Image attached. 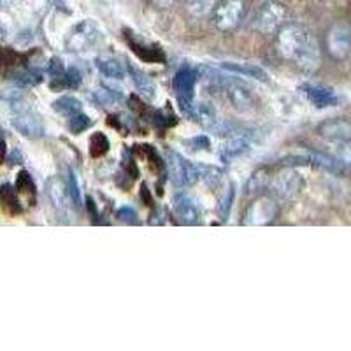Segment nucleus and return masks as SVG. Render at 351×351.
Here are the masks:
<instances>
[{"instance_id": "4468645a", "label": "nucleus", "mask_w": 351, "mask_h": 351, "mask_svg": "<svg viewBox=\"0 0 351 351\" xmlns=\"http://www.w3.org/2000/svg\"><path fill=\"white\" fill-rule=\"evenodd\" d=\"M125 40L130 46V49L139 56L141 60L146 64H165V53L158 44L146 43L139 36L130 32H125Z\"/></svg>"}, {"instance_id": "20e7f679", "label": "nucleus", "mask_w": 351, "mask_h": 351, "mask_svg": "<svg viewBox=\"0 0 351 351\" xmlns=\"http://www.w3.org/2000/svg\"><path fill=\"white\" fill-rule=\"evenodd\" d=\"M199 80V69H193L190 65H184L174 74L172 80V88L178 97L180 108L188 118H192L193 109H195V100H193V92H195V84Z\"/></svg>"}, {"instance_id": "39448f33", "label": "nucleus", "mask_w": 351, "mask_h": 351, "mask_svg": "<svg viewBox=\"0 0 351 351\" xmlns=\"http://www.w3.org/2000/svg\"><path fill=\"white\" fill-rule=\"evenodd\" d=\"M300 188H302V176L291 167L269 178L267 190H271V195L278 202L291 200L300 192Z\"/></svg>"}, {"instance_id": "5701e85b", "label": "nucleus", "mask_w": 351, "mask_h": 351, "mask_svg": "<svg viewBox=\"0 0 351 351\" xmlns=\"http://www.w3.org/2000/svg\"><path fill=\"white\" fill-rule=\"evenodd\" d=\"M9 81L16 88L27 90V88H34L43 81V72L37 71V69H21V71L12 72Z\"/></svg>"}, {"instance_id": "c85d7f7f", "label": "nucleus", "mask_w": 351, "mask_h": 351, "mask_svg": "<svg viewBox=\"0 0 351 351\" xmlns=\"http://www.w3.org/2000/svg\"><path fill=\"white\" fill-rule=\"evenodd\" d=\"M90 127H92V118L88 114H83V112H77V114L71 116L67 121L69 132L74 134V136H80V134H83Z\"/></svg>"}, {"instance_id": "6ab92c4d", "label": "nucleus", "mask_w": 351, "mask_h": 351, "mask_svg": "<svg viewBox=\"0 0 351 351\" xmlns=\"http://www.w3.org/2000/svg\"><path fill=\"white\" fill-rule=\"evenodd\" d=\"M307 162L309 165H315V167L324 169L327 172H341L344 169V164L339 158H335L332 153L325 152H316V149H311V152H306Z\"/></svg>"}, {"instance_id": "f257e3e1", "label": "nucleus", "mask_w": 351, "mask_h": 351, "mask_svg": "<svg viewBox=\"0 0 351 351\" xmlns=\"http://www.w3.org/2000/svg\"><path fill=\"white\" fill-rule=\"evenodd\" d=\"M276 48L281 58L291 62L306 72L319 67L322 51L313 34L297 23H285L276 36Z\"/></svg>"}, {"instance_id": "412c9836", "label": "nucleus", "mask_w": 351, "mask_h": 351, "mask_svg": "<svg viewBox=\"0 0 351 351\" xmlns=\"http://www.w3.org/2000/svg\"><path fill=\"white\" fill-rule=\"evenodd\" d=\"M192 120L199 121L200 125H204V127L209 128V130L213 132H215V128L219 125L218 112H216V109L213 108V104H209V102H197L195 109H193Z\"/></svg>"}, {"instance_id": "a211bd4d", "label": "nucleus", "mask_w": 351, "mask_h": 351, "mask_svg": "<svg viewBox=\"0 0 351 351\" xmlns=\"http://www.w3.org/2000/svg\"><path fill=\"white\" fill-rule=\"evenodd\" d=\"M250 141L246 139L244 136H234L223 144V148L219 152V158L223 164H232L234 160L239 158V156L246 155L250 152Z\"/></svg>"}, {"instance_id": "c9c22d12", "label": "nucleus", "mask_w": 351, "mask_h": 351, "mask_svg": "<svg viewBox=\"0 0 351 351\" xmlns=\"http://www.w3.org/2000/svg\"><path fill=\"white\" fill-rule=\"evenodd\" d=\"M116 219H118L120 223H127V225H137V223H139L136 209L128 208V206H123V208H120L118 211H116Z\"/></svg>"}, {"instance_id": "c756f323", "label": "nucleus", "mask_w": 351, "mask_h": 351, "mask_svg": "<svg viewBox=\"0 0 351 351\" xmlns=\"http://www.w3.org/2000/svg\"><path fill=\"white\" fill-rule=\"evenodd\" d=\"M234 199H236V186H234V184H228V188L225 190L223 197H221V200H219V206H218V215H219V218L223 219V221H227L228 216H230Z\"/></svg>"}, {"instance_id": "2f4dec72", "label": "nucleus", "mask_w": 351, "mask_h": 351, "mask_svg": "<svg viewBox=\"0 0 351 351\" xmlns=\"http://www.w3.org/2000/svg\"><path fill=\"white\" fill-rule=\"evenodd\" d=\"M14 190H16V186H11V184L4 183L2 184V190H0V195H2V202L5 204V208L11 209L12 213H20L21 208Z\"/></svg>"}, {"instance_id": "1a4fd4ad", "label": "nucleus", "mask_w": 351, "mask_h": 351, "mask_svg": "<svg viewBox=\"0 0 351 351\" xmlns=\"http://www.w3.org/2000/svg\"><path fill=\"white\" fill-rule=\"evenodd\" d=\"M172 213L181 225H199L202 221V206L195 197L188 193H176L172 199Z\"/></svg>"}, {"instance_id": "f704fd0d", "label": "nucleus", "mask_w": 351, "mask_h": 351, "mask_svg": "<svg viewBox=\"0 0 351 351\" xmlns=\"http://www.w3.org/2000/svg\"><path fill=\"white\" fill-rule=\"evenodd\" d=\"M223 180V172L216 167H208V165H202V181L209 184V186H218Z\"/></svg>"}, {"instance_id": "6e6552de", "label": "nucleus", "mask_w": 351, "mask_h": 351, "mask_svg": "<svg viewBox=\"0 0 351 351\" xmlns=\"http://www.w3.org/2000/svg\"><path fill=\"white\" fill-rule=\"evenodd\" d=\"M246 14L243 0H221L215 11V25L221 32H230L239 27Z\"/></svg>"}, {"instance_id": "2eb2a0df", "label": "nucleus", "mask_w": 351, "mask_h": 351, "mask_svg": "<svg viewBox=\"0 0 351 351\" xmlns=\"http://www.w3.org/2000/svg\"><path fill=\"white\" fill-rule=\"evenodd\" d=\"M300 90H302V93L306 95V99L318 109L332 108V106H335L337 102H339V97L335 95V92L330 86L306 83L300 86Z\"/></svg>"}, {"instance_id": "72a5a7b5", "label": "nucleus", "mask_w": 351, "mask_h": 351, "mask_svg": "<svg viewBox=\"0 0 351 351\" xmlns=\"http://www.w3.org/2000/svg\"><path fill=\"white\" fill-rule=\"evenodd\" d=\"M184 146L190 152H209L211 149V141H209L208 136H195L192 139L184 141Z\"/></svg>"}, {"instance_id": "ddd939ff", "label": "nucleus", "mask_w": 351, "mask_h": 351, "mask_svg": "<svg viewBox=\"0 0 351 351\" xmlns=\"http://www.w3.org/2000/svg\"><path fill=\"white\" fill-rule=\"evenodd\" d=\"M12 127H14L16 132H20L21 136L27 137V139H40V137H44V134H46L44 123L32 109H25V111L21 112H14V114H12Z\"/></svg>"}, {"instance_id": "aec40b11", "label": "nucleus", "mask_w": 351, "mask_h": 351, "mask_svg": "<svg viewBox=\"0 0 351 351\" xmlns=\"http://www.w3.org/2000/svg\"><path fill=\"white\" fill-rule=\"evenodd\" d=\"M318 132L324 137L334 141H346L351 139V121L346 120H330L325 121L318 127Z\"/></svg>"}, {"instance_id": "f8f14e48", "label": "nucleus", "mask_w": 351, "mask_h": 351, "mask_svg": "<svg viewBox=\"0 0 351 351\" xmlns=\"http://www.w3.org/2000/svg\"><path fill=\"white\" fill-rule=\"evenodd\" d=\"M216 83H218L219 86L225 88V92H227V99L230 100V104L234 106L237 111H241V112L252 111L253 95L243 83H239V81L225 80L221 74H218V80H216Z\"/></svg>"}, {"instance_id": "393cba45", "label": "nucleus", "mask_w": 351, "mask_h": 351, "mask_svg": "<svg viewBox=\"0 0 351 351\" xmlns=\"http://www.w3.org/2000/svg\"><path fill=\"white\" fill-rule=\"evenodd\" d=\"M51 106H53V109L58 112V114H64V116H67V118L77 114V112H81V109H83V102H81V100L74 95L58 97V99H56Z\"/></svg>"}, {"instance_id": "423d86ee", "label": "nucleus", "mask_w": 351, "mask_h": 351, "mask_svg": "<svg viewBox=\"0 0 351 351\" xmlns=\"http://www.w3.org/2000/svg\"><path fill=\"white\" fill-rule=\"evenodd\" d=\"M325 51L332 60H346L351 53V27L348 23H334L325 37Z\"/></svg>"}, {"instance_id": "4c0bfd02", "label": "nucleus", "mask_w": 351, "mask_h": 351, "mask_svg": "<svg viewBox=\"0 0 351 351\" xmlns=\"http://www.w3.org/2000/svg\"><path fill=\"white\" fill-rule=\"evenodd\" d=\"M49 2H51L53 5H56V8H62V5H64L65 0H49Z\"/></svg>"}, {"instance_id": "e433bc0d", "label": "nucleus", "mask_w": 351, "mask_h": 351, "mask_svg": "<svg viewBox=\"0 0 351 351\" xmlns=\"http://www.w3.org/2000/svg\"><path fill=\"white\" fill-rule=\"evenodd\" d=\"M67 71L64 65V62H62V58H58V56H55V58H51L48 64V74L51 80H56V77H60L64 72Z\"/></svg>"}, {"instance_id": "a878e982", "label": "nucleus", "mask_w": 351, "mask_h": 351, "mask_svg": "<svg viewBox=\"0 0 351 351\" xmlns=\"http://www.w3.org/2000/svg\"><path fill=\"white\" fill-rule=\"evenodd\" d=\"M111 148V143H109L108 136L104 132H95L92 137H90V143H88V152H90V156L92 158H100L104 156L106 153Z\"/></svg>"}, {"instance_id": "cd10ccee", "label": "nucleus", "mask_w": 351, "mask_h": 351, "mask_svg": "<svg viewBox=\"0 0 351 351\" xmlns=\"http://www.w3.org/2000/svg\"><path fill=\"white\" fill-rule=\"evenodd\" d=\"M269 178H271V174H269L267 171H256L246 186L247 195H252V193L253 195H258V193H262L263 190H267Z\"/></svg>"}, {"instance_id": "f3484780", "label": "nucleus", "mask_w": 351, "mask_h": 351, "mask_svg": "<svg viewBox=\"0 0 351 351\" xmlns=\"http://www.w3.org/2000/svg\"><path fill=\"white\" fill-rule=\"evenodd\" d=\"M128 76H130L132 83L136 86L137 92L144 97L146 100L156 99V86L152 80L148 77V74H144L139 67H136L134 64H127Z\"/></svg>"}, {"instance_id": "9b49d317", "label": "nucleus", "mask_w": 351, "mask_h": 351, "mask_svg": "<svg viewBox=\"0 0 351 351\" xmlns=\"http://www.w3.org/2000/svg\"><path fill=\"white\" fill-rule=\"evenodd\" d=\"M287 20V9L278 2H267L260 8L255 18V28L263 34L280 30Z\"/></svg>"}, {"instance_id": "58836bf2", "label": "nucleus", "mask_w": 351, "mask_h": 351, "mask_svg": "<svg viewBox=\"0 0 351 351\" xmlns=\"http://www.w3.org/2000/svg\"><path fill=\"white\" fill-rule=\"evenodd\" d=\"M184 4H199L200 0H183Z\"/></svg>"}, {"instance_id": "473e14b6", "label": "nucleus", "mask_w": 351, "mask_h": 351, "mask_svg": "<svg viewBox=\"0 0 351 351\" xmlns=\"http://www.w3.org/2000/svg\"><path fill=\"white\" fill-rule=\"evenodd\" d=\"M67 186H69V192H71L72 200H74V206H76L77 209L83 208V197H81L80 183H77L76 174H74L71 169L67 171Z\"/></svg>"}, {"instance_id": "0eeeda50", "label": "nucleus", "mask_w": 351, "mask_h": 351, "mask_svg": "<svg viewBox=\"0 0 351 351\" xmlns=\"http://www.w3.org/2000/svg\"><path fill=\"white\" fill-rule=\"evenodd\" d=\"M280 213V204L272 195H262L250 204L247 211L244 213L243 225L250 227H263V225L272 223Z\"/></svg>"}, {"instance_id": "f03ea898", "label": "nucleus", "mask_w": 351, "mask_h": 351, "mask_svg": "<svg viewBox=\"0 0 351 351\" xmlns=\"http://www.w3.org/2000/svg\"><path fill=\"white\" fill-rule=\"evenodd\" d=\"M165 167H167L169 180H171L176 186H192V184L202 181V165L193 164V162L184 158V156L180 155L178 152H172V149L167 152Z\"/></svg>"}, {"instance_id": "9d476101", "label": "nucleus", "mask_w": 351, "mask_h": 351, "mask_svg": "<svg viewBox=\"0 0 351 351\" xmlns=\"http://www.w3.org/2000/svg\"><path fill=\"white\" fill-rule=\"evenodd\" d=\"M46 197H48L49 204L56 211V215L67 216L72 208H76L71 197V192H69L67 181H64L58 176H53V178L46 181Z\"/></svg>"}, {"instance_id": "4be33fe9", "label": "nucleus", "mask_w": 351, "mask_h": 351, "mask_svg": "<svg viewBox=\"0 0 351 351\" xmlns=\"http://www.w3.org/2000/svg\"><path fill=\"white\" fill-rule=\"evenodd\" d=\"M221 69L228 72H234V74H241L244 77H252L256 81H269V74L263 71L262 67L253 64H236V62H223Z\"/></svg>"}, {"instance_id": "dca6fc26", "label": "nucleus", "mask_w": 351, "mask_h": 351, "mask_svg": "<svg viewBox=\"0 0 351 351\" xmlns=\"http://www.w3.org/2000/svg\"><path fill=\"white\" fill-rule=\"evenodd\" d=\"M95 67L99 69V72L102 76L109 77V80H123L127 76V65L121 64V60L114 58V56H108V55H102V56H97L95 58Z\"/></svg>"}, {"instance_id": "b1692460", "label": "nucleus", "mask_w": 351, "mask_h": 351, "mask_svg": "<svg viewBox=\"0 0 351 351\" xmlns=\"http://www.w3.org/2000/svg\"><path fill=\"white\" fill-rule=\"evenodd\" d=\"M81 81H83V74L80 72V69L71 67L60 77L51 81V88L53 90H76L81 86Z\"/></svg>"}, {"instance_id": "7ed1b4c3", "label": "nucleus", "mask_w": 351, "mask_h": 351, "mask_svg": "<svg viewBox=\"0 0 351 351\" xmlns=\"http://www.w3.org/2000/svg\"><path fill=\"white\" fill-rule=\"evenodd\" d=\"M102 39V28L93 20H83L71 28V32L65 37V48L71 53H84L95 48Z\"/></svg>"}, {"instance_id": "bb28decb", "label": "nucleus", "mask_w": 351, "mask_h": 351, "mask_svg": "<svg viewBox=\"0 0 351 351\" xmlns=\"http://www.w3.org/2000/svg\"><path fill=\"white\" fill-rule=\"evenodd\" d=\"M14 186H16V190L20 193H25L27 197H30V199L36 202V195H37V188H36V183H34L32 176H30V172L28 171H21L20 174H18L16 178V183H14Z\"/></svg>"}, {"instance_id": "7c9ffc66", "label": "nucleus", "mask_w": 351, "mask_h": 351, "mask_svg": "<svg viewBox=\"0 0 351 351\" xmlns=\"http://www.w3.org/2000/svg\"><path fill=\"white\" fill-rule=\"evenodd\" d=\"M332 155L339 158L344 165H351V139L334 141L332 144Z\"/></svg>"}]
</instances>
